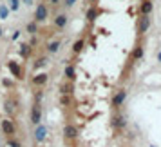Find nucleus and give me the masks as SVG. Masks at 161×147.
Wrapping results in <instances>:
<instances>
[{
  "instance_id": "f257e3e1",
  "label": "nucleus",
  "mask_w": 161,
  "mask_h": 147,
  "mask_svg": "<svg viewBox=\"0 0 161 147\" xmlns=\"http://www.w3.org/2000/svg\"><path fill=\"white\" fill-rule=\"evenodd\" d=\"M149 27H150V18H149V15H141V18H140V25H138V33L143 35V33H147Z\"/></svg>"
},
{
  "instance_id": "f03ea898",
  "label": "nucleus",
  "mask_w": 161,
  "mask_h": 147,
  "mask_svg": "<svg viewBox=\"0 0 161 147\" xmlns=\"http://www.w3.org/2000/svg\"><path fill=\"white\" fill-rule=\"evenodd\" d=\"M47 15H49V11H47V7H45V4H40L38 7H36V20L38 22H43L45 18H47Z\"/></svg>"
},
{
  "instance_id": "7ed1b4c3",
  "label": "nucleus",
  "mask_w": 161,
  "mask_h": 147,
  "mask_svg": "<svg viewBox=\"0 0 161 147\" xmlns=\"http://www.w3.org/2000/svg\"><path fill=\"white\" fill-rule=\"evenodd\" d=\"M140 9H141V15H150V11H152V2H150V0H143Z\"/></svg>"
},
{
  "instance_id": "20e7f679",
  "label": "nucleus",
  "mask_w": 161,
  "mask_h": 147,
  "mask_svg": "<svg viewBox=\"0 0 161 147\" xmlns=\"http://www.w3.org/2000/svg\"><path fill=\"white\" fill-rule=\"evenodd\" d=\"M45 82H47V75H43V73H42V75H36V76L33 78V84H34V85H43Z\"/></svg>"
},
{
  "instance_id": "39448f33",
  "label": "nucleus",
  "mask_w": 161,
  "mask_h": 147,
  "mask_svg": "<svg viewBox=\"0 0 161 147\" xmlns=\"http://www.w3.org/2000/svg\"><path fill=\"white\" fill-rule=\"evenodd\" d=\"M96 16H98V11H96L94 7H91V9L87 11V20H91V22H94V20H96Z\"/></svg>"
},
{
  "instance_id": "423d86ee",
  "label": "nucleus",
  "mask_w": 161,
  "mask_h": 147,
  "mask_svg": "<svg viewBox=\"0 0 161 147\" xmlns=\"http://www.w3.org/2000/svg\"><path fill=\"white\" fill-rule=\"evenodd\" d=\"M65 22H67L65 15H58V16H56V20H54V24H56L58 27H63V25H65Z\"/></svg>"
},
{
  "instance_id": "0eeeda50",
  "label": "nucleus",
  "mask_w": 161,
  "mask_h": 147,
  "mask_svg": "<svg viewBox=\"0 0 161 147\" xmlns=\"http://www.w3.org/2000/svg\"><path fill=\"white\" fill-rule=\"evenodd\" d=\"M9 2H11V9H13V11H16V9L20 7V2H18V0H9Z\"/></svg>"
},
{
  "instance_id": "6e6552de",
  "label": "nucleus",
  "mask_w": 161,
  "mask_h": 147,
  "mask_svg": "<svg viewBox=\"0 0 161 147\" xmlns=\"http://www.w3.org/2000/svg\"><path fill=\"white\" fill-rule=\"evenodd\" d=\"M27 31L29 33H36V24H29L27 25Z\"/></svg>"
},
{
  "instance_id": "1a4fd4ad",
  "label": "nucleus",
  "mask_w": 161,
  "mask_h": 147,
  "mask_svg": "<svg viewBox=\"0 0 161 147\" xmlns=\"http://www.w3.org/2000/svg\"><path fill=\"white\" fill-rule=\"evenodd\" d=\"M58 45H60L58 42H53V44L49 45V51H51V53H53V51H56V49H58Z\"/></svg>"
},
{
  "instance_id": "9d476101",
  "label": "nucleus",
  "mask_w": 161,
  "mask_h": 147,
  "mask_svg": "<svg viewBox=\"0 0 161 147\" xmlns=\"http://www.w3.org/2000/svg\"><path fill=\"white\" fill-rule=\"evenodd\" d=\"M0 16H2V18H5V16H7V9H5V7H2V9H0Z\"/></svg>"
},
{
  "instance_id": "9b49d317",
  "label": "nucleus",
  "mask_w": 161,
  "mask_h": 147,
  "mask_svg": "<svg viewBox=\"0 0 161 147\" xmlns=\"http://www.w3.org/2000/svg\"><path fill=\"white\" fill-rule=\"evenodd\" d=\"M74 2H76V0H67V5H72Z\"/></svg>"
},
{
  "instance_id": "f8f14e48",
  "label": "nucleus",
  "mask_w": 161,
  "mask_h": 147,
  "mask_svg": "<svg viewBox=\"0 0 161 147\" xmlns=\"http://www.w3.org/2000/svg\"><path fill=\"white\" fill-rule=\"evenodd\" d=\"M24 2H25L27 5H31V4H33V0H24Z\"/></svg>"
},
{
  "instance_id": "ddd939ff",
  "label": "nucleus",
  "mask_w": 161,
  "mask_h": 147,
  "mask_svg": "<svg viewBox=\"0 0 161 147\" xmlns=\"http://www.w3.org/2000/svg\"><path fill=\"white\" fill-rule=\"evenodd\" d=\"M51 2H53V4H58V0H51Z\"/></svg>"
},
{
  "instance_id": "4468645a",
  "label": "nucleus",
  "mask_w": 161,
  "mask_h": 147,
  "mask_svg": "<svg viewBox=\"0 0 161 147\" xmlns=\"http://www.w3.org/2000/svg\"><path fill=\"white\" fill-rule=\"evenodd\" d=\"M91 2H96V0H91Z\"/></svg>"
},
{
  "instance_id": "2eb2a0df",
  "label": "nucleus",
  "mask_w": 161,
  "mask_h": 147,
  "mask_svg": "<svg viewBox=\"0 0 161 147\" xmlns=\"http://www.w3.org/2000/svg\"><path fill=\"white\" fill-rule=\"evenodd\" d=\"M0 35H2V33H0Z\"/></svg>"
}]
</instances>
